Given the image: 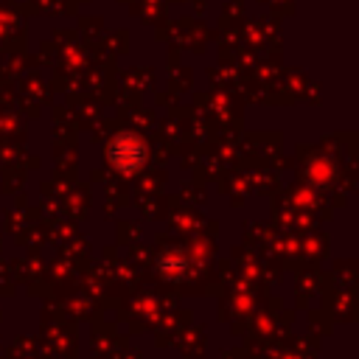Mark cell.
<instances>
[{
	"label": "cell",
	"instance_id": "1",
	"mask_svg": "<svg viewBox=\"0 0 359 359\" xmlns=\"http://www.w3.org/2000/svg\"><path fill=\"white\" fill-rule=\"evenodd\" d=\"M109 154H112V163L126 168V171L140 165V160H143V149H140V143L135 137H118Z\"/></svg>",
	"mask_w": 359,
	"mask_h": 359
}]
</instances>
